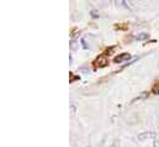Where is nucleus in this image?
Segmentation results:
<instances>
[{"label":"nucleus","instance_id":"1","mask_svg":"<svg viewBox=\"0 0 159 147\" xmlns=\"http://www.w3.org/2000/svg\"><path fill=\"white\" fill-rule=\"evenodd\" d=\"M156 134L154 132H152V131H146V132H142L140 135H137V140L138 141H146L148 139H152V137H154Z\"/></svg>","mask_w":159,"mask_h":147},{"label":"nucleus","instance_id":"2","mask_svg":"<svg viewBox=\"0 0 159 147\" xmlns=\"http://www.w3.org/2000/svg\"><path fill=\"white\" fill-rule=\"evenodd\" d=\"M130 58H131V55L130 53H121V55L115 57L114 62L115 63H122V62H125V61H128Z\"/></svg>","mask_w":159,"mask_h":147},{"label":"nucleus","instance_id":"3","mask_svg":"<svg viewBox=\"0 0 159 147\" xmlns=\"http://www.w3.org/2000/svg\"><path fill=\"white\" fill-rule=\"evenodd\" d=\"M148 37H149V35H148L147 32H141V34H138V35L135 36V38H136L137 41H144V40H147Z\"/></svg>","mask_w":159,"mask_h":147},{"label":"nucleus","instance_id":"4","mask_svg":"<svg viewBox=\"0 0 159 147\" xmlns=\"http://www.w3.org/2000/svg\"><path fill=\"white\" fill-rule=\"evenodd\" d=\"M152 90H153V93H154V94H159V83H156L154 85H153Z\"/></svg>","mask_w":159,"mask_h":147},{"label":"nucleus","instance_id":"5","mask_svg":"<svg viewBox=\"0 0 159 147\" xmlns=\"http://www.w3.org/2000/svg\"><path fill=\"white\" fill-rule=\"evenodd\" d=\"M153 147H159V139H154V141H153Z\"/></svg>","mask_w":159,"mask_h":147},{"label":"nucleus","instance_id":"6","mask_svg":"<svg viewBox=\"0 0 159 147\" xmlns=\"http://www.w3.org/2000/svg\"><path fill=\"white\" fill-rule=\"evenodd\" d=\"M120 146V142H119V140H115L114 141V144L111 145V147H119Z\"/></svg>","mask_w":159,"mask_h":147}]
</instances>
